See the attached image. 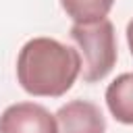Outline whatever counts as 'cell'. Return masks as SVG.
I'll list each match as a JSON object with an SVG mask.
<instances>
[{
  "mask_svg": "<svg viewBox=\"0 0 133 133\" xmlns=\"http://www.w3.org/2000/svg\"><path fill=\"white\" fill-rule=\"evenodd\" d=\"M81 75V56L54 37H31L17 54V81L33 98H60Z\"/></svg>",
  "mask_w": 133,
  "mask_h": 133,
  "instance_id": "1",
  "label": "cell"
},
{
  "mask_svg": "<svg viewBox=\"0 0 133 133\" xmlns=\"http://www.w3.org/2000/svg\"><path fill=\"white\" fill-rule=\"evenodd\" d=\"M71 39L81 56V77L85 83H98L106 79L116 60V33L110 19H102L89 25H71Z\"/></svg>",
  "mask_w": 133,
  "mask_h": 133,
  "instance_id": "2",
  "label": "cell"
},
{
  "mask_svg": "<svg viewBox=\"0 0 133 133\" xmlns=\"http://www.w3.org/2000/svg\"><path fill=\"white\" fill-rule=\"evenodd\" d=\"M0 133H56V116L37 102H15L0 114Z\"/></svg>",
  "mask_w": 133,
  "mask_h": 133,
  "instance_id": "3",
  "label": "cell"
},
{
  "mask_svg": "<svg viewBox=\"0 0 133 133\" xmlns=\"http://www.w3.org/2000/svg\"><path fill=\"white\" fill-rule=\"evenodd\" d=\"M56 133H106V118L98 104L71 100L56 112Z\"/></svg>",
  "mask_w": 133,
  "mask_h": 133,
  "instance_id": "4",
  "label": "cell"
},
{
  "mask_svg": "<svg viewBox=\"0 0 133 133\" xmlns=\"http://www.w3.org/2000/svg\"><path fill=\"white\" fill-rule=\"evenodd\" d=\"M108 112L123 125H133V73H121L104 94Z\"/></svg>",
  "mask_w": 133,
  "mask_h": 133,
  "instance_id": "5",
  "label": "cell"
},
{
  "mask_svg": "<svg viewBox=\"0 0 133 133\" xmlns=\"http://www.w3.org/2000/svg\"><path fill=\"white\" fill-rule=\"evenodd\" d=\"M114 2L116 0H60V6L73 23L89 25L108 19Z\"/></svg>",
  "mask_w": 133,
  "mask_h": 133,
  "instance_id": "6",
  "label": "cell"
},
{
  "mask_svg": "<svg viewBox=\"0 0 133 133\" xmlns=\"http://www.w3.org/2000/svg\"><path fill=\"white\" fill-rule=\"evenodd\" d=\"M127 46H129V52H131V56H133V19L127 23Z\"/></svg>",
  "mask_w": 133,
  "mask_h": 133,
  "instance_id": "7",
  "label": "cell"
}]
</instances>
